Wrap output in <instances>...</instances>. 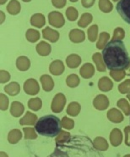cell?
I'll return each instance as SVG.
<instances>
[{"label":"cell","instance_id":"cell-14","mask_svg":"<svg viewBox=\"0 0 130 157\" xmlns=\"http://www.w3.org/2000/svg\"><path fill=\"white\" fill-rule=\"evenodd\" d=\"M31 24L33 26H36L37 28H41L46 24V20L43 15L42 14H35L31 18Z\"/></svg>","mask_w":130,"mask_h":157},{"label":"cell","instance_id":"cell-44","mask_svg":"<svg viewBox=\"0 0 130 157\" xmlns=\"http://www.w3.org/2000/svg\"><path fill=\"white\" fill-rule=\"evenodd\" d=\"M52 3L53 6L58 9H62L65 6L66 4V0H52Z\"/></svg>","mask_w":130,"mask_h":157},{"label":"cell","instance_id":"cell-30","mask_svg":"<svg viewBox=\"0 0 130 157\" xmlns=\"http://www.w3.org/2000/svg\"><path fill=\"white\" fill-rule=\"evenodd\" d=\"M110 38V35H109L107 33H101V35H100V37H99V41L96 44V47L100 49H103L104 47H105L106 43L109 40Z\"/></svg>","mask_w":130,"mask_h":157},{"label":"cell","instance_id":"cell-13","mask_svg":"<svg viewBox=\"0 0 130 157\" xmlns=\"http://www.w3.org/2000/svg\"><path fill=\"white\" fill-rule=\"evenodd\" d=\"M64 66L61 60H55L50 65V71L55 76H58L63 72Z\"/></svg>","mask_w":130,"mask_h":157},{"label":"cell","instance_id":"cell-46","mask_svg":"<svg viewBox=\"0 0 130 157\" xmlns=\"http://www.w3.org/2000/svg\"><path fill=\"white\" fill-rule=\"evenodd\" d=\"M95 4V0H82V5L85 8H90Z\"/></svg>","mask_w":130,"mask_h":157},{"label":"cell","instance_id":"cell-48","mask_svg":"<svg viewBox=\"0 0 130 157\" xmlns=\"http://www.w3.org/2000/svg\"><path fill=\"white\" fill-rule=\"evenodd\" d=\"M6 1H7V0H1V1H0V4H4L5 3H6Z\"/></svg>","mask_w":130,"mask_h":157},{"label":"cell","instance_id":"cell-49","mask_svg":"<svg viewBox=\"0 0 130 157\" xmlns=\"http://www.w3.org/2000/svg\"><path fill=\"white\" fill-rule=\"evenodd\" d=\"M126 74H127V75H128V76H130V68L128 70V71H127Z\"/></svg>","mask_w":130,"mask_h":157},{"label":"cell","instance_id":"cell-45","mask_svg":"<svg viewBox=\"0 0 130 157\" xmlns=\"http://www.w3.org/2000/svg\"><path fill=\"white\" fill-rule=\"evenodd\" d=\"M125 132V143L128 146H130V127H127L124 129Z\"/></svg>","mask_w":130,"mask_h":157},{"label":"cell","instance_id":"cell-50","mask_svg":"<svg viewBox=\"0 0 130 157\" xmlns=\"http://www.w3.org/2000/svg\"><path fill=\"white\" fill-rule=\"evenodd\" d=\"M71 2H73V3H75V2H77L78 0H70Z\"/></svg>","mask_w":130,"mask_h":157},{"label":"cell","instance_id":"cell-34","mask_svg":"<svg viewBox=\"0 0 130 157\" xmlns=\"http://www.w3.org/2000/svg\"><path fill=\"white\" fill-rule=\"evenodd\" d=\"M67 84L68 86L70 88H74L76 86H78L80 83V78L76 76L75 74H72V75H69L68 78H67Z\"/></svg>","mask_w":130,"mask_h":157},{"label":"cell","instance_id":"cell-18","mask_svg":"<svg viewBox=\"0 0 130 157\" xmlns=\"http://www.w3.org/2000/svg\"><path fill=\"white\" fill-rule=\"evenodd\" d=\"M41 82L42 83V86H43V88L45 91H51V90H52V88L54 87L53 81H52V79L49 76H47V75L42 76L41 77Z\"/></svg>","mask_w":130,"mask_h":157},{"label":"cell","instance_id":"cell-22","mask_svg":"<svg viewBox=\"0 0 130 157\" xmlns=\"http://www.w3.org/2000/svg\"><path fill=\"white\" fill-rule=\"evenodd\" d=\"M24 110H25L24 106L20 102L15 101V102H13L12 105H11V114L15 117H20L23 113Z\"/></svg>","mask_w":130,"mask_h":157},{"label":"cell","instance_id":"cell-16","mask_svg":"<svg viewBox=\"0 0 130 157\" xmlns=\"http://www.w3.org/2000/svg\"><path fill=\"white\" fill-rule=\"evenodd\" d=\"M95 73L94 66L91 64H85L82 66V68L80 69V75L84 78H90Z\"/></svg>","mask_w":130,"mask_h":157},{"label":"cell","instance_id":"cell-40","mask_svg":"<svg viewBox=\"0 0 130 157\" xmlns=\"http://www.w3.org/2000/svg\"><path fill=\"white\" fill-rule=\"evenodd\" d=\"M124 35H125V33H124L123 28L117 27L114 31L112 40H122V39H123V37H124Z\"/></svg>","mask_w":130,"mask_h":157},{"label":"cell","instance_id":"cell-19","mask_svg":"<svg viewBox=\"0 0 130 157\" xmlns=\"http://www.w3.org/2000/svg\"><path fill=\"white\" fill-rule=\"evenodd\" d=\"M20 123L22 126L24 125H36V116L31 112H26L25 116L20 121Z\"/></svg>","mask_w":130,"mask_h":157},{"label":"cell","instance_id":"cell-23","mask_svg":"<svg viewBox=\"0 0 130 157\" xmlns=\"http://www.w3.org/2000/svg\"><path fill=\"white\" fill-rule=\"evenodd\" d=\"M16 66H17V67H18L20 71H27L30 67L29 59H28V58L23 57V56L20 57L17 59Z\"/></svg>","mask_w":130,"mask_h":157},{"label":"cell","instance_id":"cell-27","mask_svg":"<svg viewBox=\"0 0 130 157\" xmlns=\"http://www.w3.org/2000/svg\"><path fill=\"white\" fill-rule=\"evenodd\" d=\"M4 89H5V91L7 92L9 94L15 96L17 94H19V92H20V85L17 82H14L7 85Z\"/></svg>","mask_w":130,"mask_h":157},{"label":"cell","instance_id":"cell-8","mask_svg":"<svg viewBox=\"0 0 130 157\" xmlns=\"http://www.w3.org/2000/svg\"><path fill=\"white\" fill-rule=\"evenodd\" d=\"M94 106L96 109L99 110H104L109 105L108 99L104 95H98L94 99Z\"/></svg>","mask_w":130,"mask_h":157},{"label":"cell","instance_id":"cell-5","mask_svg":"<svg viewBox=\"0 0 130 157\" xmlns=\"http://www.w3.org/2000/svg\"><path fill=\"white\" fill-rule=\"evenodd\" d=\"M48 21H49L51 26L57 27V28L62 27L65 23L63 15H62L60 12H57V11H52V12L49 13Z\"/></svg>","mask_w":130,"mask_h":157},{"label":"cell","instance_id":"cell-11","mask_svg":"<svg viewBox=\"0 0 130 157\" xmlns=\"http://www.w3.org/2000/svg\"><path fill=\"white\" fill-rule=\"evenodd\" d=\"M107 117H108L109 120L112 121V122H114V123H119L123 120V117L122 113L115 108L109 110L107 112Z\"/></svg>","mask_w":130,"mask_h":157},{"label":"cell","instance_id":"cell-31","mask_svg":"<svg viewBox=\"0 0 130 157\" xmlns=\"http://www.w3.org/2000/svg\"><path fill=\"white\" fill-rule=\"evenodd\" d=\"M21 132L19 130H13L9 133L8 139H9V142H10L11 144H15L21 139Z\"/></svg>","mask_w":130,"mask_h":157},{"label":"cell","instance_id":"cell-52","mask_svg":"<svg viewBox=\"0 0 130 157\" xmlns=\"http://www.w3.org/2000/svg\"><path fill=\"white\" fill-rule=\"evenodd\" d=\"M127 97H128V99H129V100H130V94L128 95V96H127Z\"/></svg>","mask_w":130,"mask_h":157},{"label":"cell","instance_id":"cell-2","mask_svg":"<svg viewBox=\"0 0 130 157\" xmlns=\"http://www.w3.org/2000/svg\"><path fill=\"white\" fill-rule=\"evenodd\" d=\"M77 142H75V138L74 136L72 139H69V141L63 143H57V148L55 151H71V154L69 155H71L73 152L74 150H81L83 151L84 154L85 155V156H101V154L95 151V149L90 139L86 137H82V136H76Z\"/></svg>","mask_w":130,"mask_h":157},{"label":"cell","instance_id":"cell-39","mask_svg":"<svg viewBox=\"0 0 130 157\" xmlns=\"http://www.w3.org/2000/svg\"><path fill=\"white\" fill-rule=\"evenodd\" d=\"M118 90L121 94H128L130 93V80L128 79L124 82L121 83L118 86Z\"/></svg>","mask_w":130,"mask_h":157},{"label":"cell","instance_id":"cell-35","mask_svg":"<svg viewBox=\"0 0 130 157\" xmlns=\"http://www.w3.org/2000/svg\"><path fill=\"white\" fill-rule=\"evenodd\" d=\"M78 11L75 8L69 7L66 10V16L71 21H74L76 19L78 18Z\"/></svg>","mask_w":130,"mask_h":157},{"label":"cell","instance_id":"cell-1","mask_svg":"<svg viewBox=\"0 0 130 157\" xmlns=\"http://www.w3.org/2000/svg\"><path fill=\"white\" fill-rule=\"evenodd\" d=\"M102 57L107 69L120 71L128 68L130 57L121 40H112L102 49Z\"/></svg>","mask_w":130,"mask_h":157},{"label":"cell","instance_id":"cell-7","mask_svg":"<svg viewBox=\"0 0 130 157\" xmlns=\"http://www.w3.org/2000/svg\"><path fill=\"white\" fill-rule=\"evenodd\" d=\"M39 85L35 79H28L24 84V90L28 94H36L39 92Z\"/></svg>","mask_w":130,"mask_h":157},{"label":"cell","instance_id":"cell-37","mask_svg":"<svg viewBox=\"0 0 130 157\" xmlns=\"http://www.w3.org/2000/svg\"><path fill=\"white\" fill-rule=\"evenodd\" d=\"M110 75L112 76V78L117 82L121 81L126 75L125 70H120V71H111Z\"/></svg>","mask_w":130,"mask_h":157},{"label":"cell","instance_id":"cell-15","mask_svg":"<svg viewBox=\"0 0 130 157\" xmlns=\"http://www.w3.org/2000/svg\"><path fill=\"white\" fill-rule=\"evenodd\" d=\"M98 87L101 91L108 92L112 88L113 84H112V81L110 80L108 77H102L98 82Z\"/></svg>","mask_w":130,"mask_h":157},{"label":"cell","instance_id":"cell-41","mask_svg":"<svg viewBox=\"0 0 130 157\" xmlns=\"http://www.w3.org/2000/svg\"><path fill=\"white\" fill-rule=\"evenodd\" d=\"M24 132H25V139H36V134L33 128H24Z\"/></svg>","mask_w":130,"mask_h":157},{"label":"cell","instance_id":"cell-12","mask_svg":"<svg viewBox=\"0 0 130 157\" xmlns=\"http://www.w3.org/2000/svg\"><path fill=\"white\" fill-rule=\"evenodd\" d=\"M110 139H111V142L113 146H118L122 140H123V134L120 131L119 129L115 128L113 129V131L111 132V135H110Z\"/></svg>","mask_w":130,"mask_h":157},{"label":"cell","instance_id":"cell-43","mask_svg":"<svg viewBox=\"0 0 130 157\" xmlns=\"http://www.w3.org/2000/svg\"><path fill=\"white\" fill-rule=\"evenodd\" d=\"M59 134H60V135L58 136V138L56 139V142L57 143L64 142L65 140L69 137V132H61Z\"/></svg>","mask_w":130,"mask_h":157},{"label":"cell","instance_id":"cell-28","mask_svg":"<svg viewBox=\"0 0 130 157\" xmlns=\"http://www.w3.org/2000/svg\"><path fill=\"white\" fill-rule=\"evenodd\" d=\"M26 38L29 42L35 43L40 38V33L34 29H29L26 32Z\"/></svg>","mask_w":130,"mask_h":157},{"label":"cell","instance_id":"cell-21","mask_svg":"<svg viewBox=\"0 0 130 157\" xmlns=\"http://www.w3.org/2000/svg\"><path fill=\"white\" fill-rule=\"evenodd\" d=\"M67 65L70 68H76L81 62V59L79 55H71L66 59Z\"/></svg>","mask_w":130,"mask_h":157},{"label":"cell","instance_id":"cell-32","mask_svg":"<svg viewBox=\"0 0 130 157\" xmlns=\"http://www.w3.org/2000/svg\"><path fill=\"white\" fill-rule=\"evenodd\" d=\"M94 145L97 150H107V148H108L107 142L104 139H102V138H96V139H95Z\"/></svg>","mask_w":130,"mask_h":157},{"label":"cell","instance_id":"cell-47","mask_svg":"<svg viewBox=\"0 0 130 157\" xmlns=\"http://www.w3.org/2000/svg\"><path fill=\"white\" fill-rule=\"evenodd\" d=\"M4 19H5V15H4V12L1 11V23H3L4 21Z\"/></svg>","mask_w":130,"mask_h":157},{"label":"cell","instance_id":"cell-24","mask_svg":"<svg viewBox=\"0 0 130 157\" xmlns=\"http://www.w3.org/2000/svg\"><path fill=\"white\" fill-rule=\"evenodd\" d=\"M92 20H93V16L90 15V13H85L82 15L80 21H78V26L80 27H85L92 21Z\"/></svg>","mask_w":130,"mask_h":157},{"label":"cell","instance_id":"cell-20","mask_svg":"<svg viewBox=\"0 0 130 157\" xmlns=\"http://www.w3.org/2000/svg\"><path fill=\"white\" fill-rule=\"evenodd\" d=\"M36 51L42 56H47L51 52L50 45L45 42H41L40 44L36 46Z\"/></svg>","mask_w":130,"mask_h":157},{"label":"cell","instance_id":"cell-42","mask_svg":"<svg viewBox=\"0 0 130 157\" xmlns=\"http://www.w3.org/2000/svg\"><path fill=\"white\" fill-rule=\"evenodd\" d=\"M62 124H63V126L65 128H67V129H71V128H74V121L71 120V119H69L68 117H64L63 118V120H62Z\"/></svg>","mask_w":130,"mask_h":157},{"label":"cell","instance_id":"cell-10","mask_svg":"<svg viewBox=\"0 0 130 157\" xmlns=\"http://www.w3.org/2000/svg\"><path fill=\"white\" fill-rule=\"evenodd\" d=\"M69 38L73 43H81L85 40V35L81 30L74 29L69 33Z\"/></svg>","mask_w":130,"mask_h":157},{"label":"cell","instance_id":"cell-36","mask_svg":"<svg viewBox=\"0 0 130 157\" xmlns=\"http://www.w3.org/2000/svg\"><path fill=\"white\" fill-rule=\"evenodd\" d=\"M28 106H29V108L35 110V111L39 110L42 107V100L39 98L30 99L29 102H28Z\"/></svg>","mask_w":130,"mask_h":157},{"label":"cell","instance_id":"cell-51","mask_svg":"<svg viewBox=\"0 0 130 157\" xmlns=\"http://www.w3.org/2000/svg\"><path fill=\"white\" fill-rule=\"evenodd\" d=\"M23 1H24V2H25V3H27V2H30L31 0H23Z\"/></svg>","mask_w":130,"mask_h":157},{"label":"cell","instance_id":"cell-33","mask_svg":"<svg viewBox=\"0 0 130 157\" xmlns=\"http://www.w3.org/2000/svg\"><path fill=\"white\" fill-rule=\"evenodd\" d=\"M97 33L98 26L96 25H93V26H91L88 29V37H89V40L91 43L96 40V38H97Z\"/></svg>","mask_w":130,"mask_h":157},{"label":"cell","instance_id":"cell-53","mask_svg":"<svg viewBox=\"0 0 130 157\" xmlns=\"http://www.w3.org/2000/svg\"><path fill=\"white\" fill-rule=\"evenodd\" d=\"M113 1H114V2H117V1H118V0H113Z\"/></svg>","mask_w":130,"mask_h":157},{"label":"cell","instance_id":"cell-38","mask_svg":"<svg viewBox=\"0 0 130 157\" xmlns=\"http://www.w3.org/2000/svg\"><path fill=\"white\" fill-rule=\"evenodd\" d=\"M117 106L123 110L125 115H129L130 114V105L126 99H120L119 101L117 102Z\"/></svg>","mask_w":130,"mask_h":157},{"label":"cell","instance_id":"cell-25","mask_svg":"<svg viewBox=\"0 0 130 157\" xmlns=\"http://www.w3.org/2000/svg\"><path fill=\"white\" fill-rule=\"evenodd\" d=\"M102 59H103V57L99 53H96L93 55V60L97 66V69L99 71H106L105 63H104V61L102 62Z\"/></svg>","mask_w":130,"mask_h":157},{"label":"cell","instance_id":"cell-4","mask_svg":"<svg viewBox=\"0 0 130 157\" xmlns=\"http://www.w3.org/2000/svg\"><path fill=\"white\" fill-rule=\"evenodd\" d=\"M117 11L128 24H130V0H119L117 4Z\"/></svg>","mask_w":130,"mask_h":157},{"label":"cell","instance_id":"cell-29","mask_svg":"<svg viewBox=\"0 0 130 157\" xmlns=\"http://www.w3.org/2000/svg\"><path fill=\"white\" fill-rule=\"evenodd\" d=\"M80 105L76 102L71 103L67 109V113L70 115V116H74L75 117L78 114L80 113Z\"/></svg>","mask_w":130,"mask_h":157},{"label":"cell","instance_id":"cell-17","mask_svg":"<svg viewBox=\"0 0 130 157\" xmlns=\"http://www.w3.org/2000/svg\"><path fill=\"white\" fill-rule=\"evenodd\" d=\"M21 9L20 4L19 3L17 0H11L9 2V4H8L7 10L10 15H15L20 13Z\"/></svg>","mask_w":130,"mask_h":157},{"label":"cell","instance_id":"cell-9","mask_svg":"<svg viewBox=\"0 0 130 157\" xmlns=\"http://www.w3.org/2000/svg\"><path fill=\"white\" fill-rule=\"evenodd\" d=\"M42 33H43L44 38H46L47 40L52 42V43L57 42L58 38H59V33L55 30L51 29L50 27H46L42 31Z\"/></svg>","mask_w":130,"mask_h":157},{"label":"cell","instance_id":"cell-26","mask_svg":"<svg viewBox=\"0 0 130 157\" xmlns=\"http://www.w3.org/2000/svg\"><path fill=\"white\" fill-rule=\"evenodd\" d=\"M99 8L102 12L109 13L112 10L113 5L109 0H100L99 1Z\"/></svg>","mask_w":130,"mask_h":157},{"label":"cell","instance_id":"cell-3","mask_svg":"<svg viewBox=\"0 0 130 157\" xmlns=\"http://www.w3.org/2000/svg\"><path fill=\"white\" fill-rule=\"evenodd\" d=\"M62 122L58 117L48 115L41 117L35 125V130L38 134L47 138H53L61 132Z\"/></svg>","mask_w":130,"mask_h":157},{"label":"cell","instance_id":"cell-6","mask_svg":"<svg viewBox=\"0 0 130 157\" xmlns=\"http://www.w3.org/2000/svg\"><path fill=\"white\" fill-rule=\"evenodd\" d=\"M65 102H66V99H65L64 95L63 94H58L52 100V111L56 113L61 112L65 105Z\"/></svg>","mask_w":130,"mask_h":157}]
</instances>
